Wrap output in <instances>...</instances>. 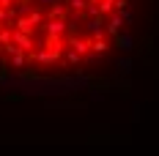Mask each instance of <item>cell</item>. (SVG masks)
I'll return each mask as SVG.
<instances>
[{
    "mask_svg": "<svg viewBox=\"0 0 159 156\" xmlns=\"http://www.w3.org/2000/svg\"><path fill=\"white\" fill-rule=\"evenodd\" d=\"M134 0H0V69L66 79L126 44Z\"/></svg>",
    "mask_w": 159,
    "mask_h": 156,
    "instance_id": "6da1fadb",
    "label": "cell"
}]
</instances>
